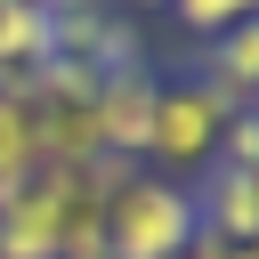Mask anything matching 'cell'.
I'll return each mask as SVG.
<instances>
[{"label":"cell","instance_id":"6da1fadb","mask_svg":"<svg viewBox=\"0 0 259 259\" xmlns=\"http://www.w3.org/2000/svg\"><path fill=\"white\" fill-rule=\"evenodd\" d=\"M194 235H202V219H194V186H186V178L138 170V178L105 202V251H113V259H178Z\"/></svg>","mask_w":259,"mask_h":259},{"label":"cell","instance_id":"7a4b0ae2","mask_svg":"<svg viewBox=\"0 0 259 259\" xmlns=\"http://www.w3.org/2000/svg\"><path fill=\"white\" fill-rule=\"evenodd\" d=\"M235 113L202 89V81H162V105H154V146H146V170H162V178H202L210 162H219V130H227Z\"/></svg>","mask_w":259,"mask_h":259},{"label":"cell","instance_id":"3957f363","mask_svg":"<svg viewBox=\"0 0 259 259\" xmlns=\"http://www.w3.org/2000/svg\"><path fill=\"white\" fill-rule=\"evenodd\" d=\"M154 105H162L154 65H138V73H105V81H97V138H105V154H121V162H138V170H146Z\"/></svg>","mask_w":259,"mask_h":259},{"label":"cell","instance_id":"277c9868","mask_svg":"<svg viewBox=\"0 0 259 259\" xmlns=\"http://www.w3.org/2000/svg\"><path fill=\"white\" fill-rule=\"evenodd\" d=\"M194 219L219 243H259V178L235 170V162H210L194 178Z\"/></svg>","mask_w":259,"mask_h":259},{"label":"cell","instance_id":"5b68a950","mask_svg":"<svg viewBox=\"0 0 259 259\" xmlns=\"http://www.w3.org/2000/svg\"><path fill=\"white\" fill-rule=\"evenodd\" d=\"M194 65H202L194 81H202L227 113H251V105H259V16L235 24V32H219V40H202Z\"/></svg>","mask_w":259,"mask_h":259},{"label":"cell","instance_id":"8992f818","mask_svg":"<svg viewBox=\"0 0 259 259\" xmlns=\"http://www.w3.org/2000/svg\"><path fill=\"white\" fill-rule=\"evenodd\" d=\"M40 170V138H32V97L0 89V194H16Z\"/></svg>","mask_w":259,"mask_h":259},{"label":"cell","instance_id":"52a82bcc","mask_svg":"<svg viewBox=\"0 0 259 259\" xmlns=\"http://www.w3.org/2000/svg\"><path fill=\"white\" fill-rule=\"evenodd\" d=\"M170 16H178L194 40H219V32L251 24V16H259V0H170Z\"/></svg>","mask_w":259,"mask_h":259},{"label":"cell","instance_id":"ba28073f","mask_svg":"<svg viewBox=\"0 0 259 259\" xmlns=\"http://www.w3.org/2000/svg\"><path fill=\"white\" fill-rule=\"evenodd\" d=\"M65 259H113V251H105V235H81V243H65Z\"/></svg>","mask_w":259,"mask_h":259},{"label":"cell","instance_id":"9c48e42d","mask_svg":"<svg viewBox=\"0 0 259 259\" xmlns=\"http://www.w3.org/2000/svg\"><path fill=\"white\" fill-rule=\"evenodd\" d=\"M227 259H259V243H235V251H227Z\"/></svg>","mask_w":259,"mask_h":259},{"label":"cell","instance_id":"30bf717a","mask_svg":"<svg viewBox=\"0 0 259 259\" xmlns=\"http://www.w3.org/2000/svg\"><path fill=\"white\" fill-rule=\"evenodd\" d=\"M121 8H170V0H121Z\"/></svg>","mask_w":259,"mask_h":259},{"label":"cell","instance_id":"8fae6325","mask_svg":"<svg viewBox=\"0 0 259 259\" xmlns=\"http://www.w3.org/2000/svg\"><path fill=\"white\" fill-rule=\"evenodd\" d=\"M16 8H57V0H16Z\"/></svg>","mask_w":259,"mask_h":259},{"label":"cell","instance_id":"7c38bea8","mask_svg":"<svg viewBox=\"0 0 259 259\" xmlns=\"http://www.w3.org/2000/svg\"><path fill=\"white\" fill-rule=\"evenodd\" d=\"M251 178H259V162H251Z\"/></svg>","mask_w":259,"mask_h":259},{"label":"cell","instance_id":"4fadbf2b","mask_svg":"<svg viewBox=\"0 0 259 259\" xmlns=\"http://www.w3.org/2000/svg\"><path fill=\"white\" fill-rule=\"evenodd\" d=\"M178 259H186V251H178Z\"/></svg>","mask_w":259,"mask_h":259},{"label":"cell","instance_id":"5bb4252c","mask_svg":"<svg viewBox=\"0 0 259 259\" xmlns=\"http://www.w3.org/2000/svg\"><path fill=\"white\" fill-rule=\"evenodd\" d=\"M251 113H259V105H251Z\"/></svg>","mask_w":259,"mask_h":259}]
</instances>
